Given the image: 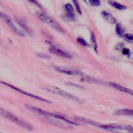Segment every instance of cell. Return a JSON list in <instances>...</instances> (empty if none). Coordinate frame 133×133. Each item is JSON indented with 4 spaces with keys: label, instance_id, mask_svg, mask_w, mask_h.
Instances as JSON below:
<instances>
[{
    "label": "cell",
    "instance_id": "cell-21",
    "mask_svg": "<svg viewBox=\"0 0 133 133\" xmlns=\"http://www.w3.org/2000/svg\"><path fill=\"white\" fill-rule=\"evenodd\" d=\"M39 57H40V58H49L50 57H49V56L47 55H45V54H43V53H38V54L37 55Z\"/></svg>",
    "mask_w": 133,
    "mask_h": 133
},
{
    "label": "cell",
    "instance_id": "cell-19",
    "mask_svg": "<svg viewBox=\"0 0 133 133\" xmlns=\"http://www.w3.org/2000/svg\"><path fill=\"white\" fill-rule=\"evenodd\" d=\"M73 3H74V5H75V8H76L77 11L79 13V14H82L81 9L80 6H79V3H78V1H73Z\"/></svg>",
    "mask_w": 133,
    "mask_h": 133
},
{
    "label": "cell",
    "instance_id": "cell-18",
    "mask_svg": "<svg viewBox=\"0 0 133 133\" xmlns=\"http://www.w3.org/2000/svg\"><path fill=\"white\" fill-rule=\"evenodd\" d=\"M77 40V42L79 43V44H81V45H83V46H85V47L89 46V44H88V42H87L84 39L82 38H78Z\"/></svg>",
    "mask_w": 133,
    "mask_h": 133
},
{
    "label": "cell",
    "instance_id": "cell-14",
    "mask_svg": "<svg viewBox=\"0 0 133 133\" xmlns=\"http://www.w3.org/2000/svg\"><path fill=\"white\" fill-rule=\"evenodd\" d=\"M91 43H92V47H93L94 49L95 50V51L96 52V53H97V43L96 42V36H95L94 33V32H92L91 33Z\"/></svg>",
    "mask_w": 133,
    "mask_h": 133
},
{
    "label": "cell",
    "instance_id": "cell-3",
    "mask_svg": "<svg viewBox=\"0 0 133 133\" xmlns=\"http://www.w3.org/2000/svg\"><path fill=\"white\" fill-rule=\"evenodd\" d=\"M42 88L43 89L45 90L48 92H50L51 93L56 94L59 95V96H62V97H65L66 99H68L72 100V101H76V102L78 103L82 102L80 100V99L77 97L76 96H74L72 94H70L68 93V92H65V91L62 90L60 89V88H57V87H53V86H47V87H44Z\"/></svg>",
    "mask_w": 133,
    "mask_h": 133
},
{
    "label": "cell",
    "instance_id": "cell-17",
    "mask_svg": "<svg viewBox=\"0 0 133 133\" xmlns=\"http://www.w3.org/2000/svg\"><path fill=\"white\" fill-rule=\"evenodd\" d=\"M123 38L128 42L133 43V35L131 34H125Z\"/></svg>",
    "mask_w": 133,
    "mask_h": 133
},
{
    "label": "cell",
    "instance_id": "cell-13",
    "mask_svg": "<svg viewBox=\"0 0 133 133\" xmlns=\"http://www.w3.org/2000/svg\"><path fill=\"white\" fill-rule=\"evenodd\" d=\"M115 114L117 115H125L133 116V110L131 109H119L115 112Z\"/></svg>",
    "mask_w": 133,
    "mask_h": 133
},
{
    "label": "cell",
    "instance_id": "cell-8",
    "mask_svg": "<svg viewBox=\"0 0 133 133\" xmlns=\"http://www.w3.org/2000/svg\"><path fill=\"white\" fill-rule=\"evenodd\" d=\"M56 70L61 74L69 75H83V73L77 70L72 68H56Z\"/></svg>",
    "mask_w": 133,
    "mask_h": 133
},
{
    "label": "cell",
    "instance_id": "cell-2",
    "mask_svg": "<svg viewBox=\"0 0 133 133\" xmlns=\"http://www.w3.org/2000/svg\"><path fill=\"white\" fill-rule=\"evenodd\" d=\"M1 114L3 116L5 117L6 118L9 119V120L12 122L13 123H14L15 124L18 125L19 127H22L23 128L25 129L29 130V131H32L33 129L32 126L30 124H29L27 122H24V121L22 120L19 118H18V117H16V116H14V114H12V113L6 111L5 109H1Z\"/></svg>",
    "mask_w": 133,
    "mask_h": 133
},
{
    "label": "cell",
    "instance_id": "cell-10",
    "mask_svg": "<svg viewBox=\"0 0 133 133\" xmlns=\"http://www.w3.org/2000/svg\"><path fill=\"white\" fill-rule=\"evenodd\" d=\"M81 81L87 82V83H93V84H104L105 83L103 82L102 81L99 80V79H97V78L92 77L90 76H83V77L81 79Z\"/></svg>",
    "mask_w": 133,
    "mask_h": 133
},
{
    "label": "cell",
    "instance_id": "cell-6",
    "mask_svg": "<svg viewBox=\"0 0 133 133\" xmlns=\"http://www.w3.org/2000/svg\"><path fill=\"white\" fill-rule=\"evenodd\" d=\"M47 42L48 41H46V42ZM48 43L51 45L50 48H49V51H50L51 53H53V54L55 55H57L58 56H60V57H64V58H71V57H71V55L70 54V53L65 51L62 50V49H60V48H58V47H56L55 45H53L51 42H48Z\"/></svg>",
    "mask_w": 133,
    "mask_h": 133
},
{
    "label": "cell",
    "instance_id": "cell-16",
    "mask_svg": "<svg viewBox=\"0 0 133 133\" xmlns=\"http://www.w3.org/2000/svg\"><path fill=\"white\" fill-rule=\"evenodd\" d=\"M116 31L117 34H118L119 36H123L125 35L124 32H125V29L123 28V26L121 25H117L116 28Z\"/></svg>",
    "mask_w": 133,
    "mask_h": 133
},
{
    "label": "cell",
    "instance_id": "cell-5",
    "mask_svg": "<svg viewBox=\"0 0 133 133\" xmlns=\"http://www.w3.org/2000/svg\"><path fill=\"white\" fill-rule=\"evenodd\" d=\"M0 16H1V19L3 20V22H5L6 25H7L8 27H9V28L12 30V31H14L15 33L20 35V36H24V33H23V32H22L20 29H18V27H17L14 24V23H13L12 21L11 20V19H10V18H9V17L6 14H4L3 12H0Z\"/></svg>",
    "mask_w": 133,
    "mask_h": 133
},
{
    "label": "cell",
    "instance_id": "cell-4",
    "mask_svg": "<svg viewBox=\"0 0 133 133\" xmlns=\"http://www.w3.org/2000/svg\"><path fill=\"white\" fill-rule=\"evenodd\" d=\"M36 16L42 22L50 25L51 27L54 28L55 29H56L58 32H64V29L61 27V25L58 22H57L55 20L51 18L50 17L48 16L45 14H44V13L40 12H36Z\"/></svg>",
    "mask_w": 133,
    "mask_h": 133
},
{
    "label": "cell",
    "instance_id": "cell-20",
    "mask_svg": "<svg viewBox=\"0 0 133 133\" xmlns=\"http://www.w3.org/2000/svg\"><path fill=\"white\" fill-rule=\"evenodd\" d=\"M90 3L93 6H99L100 5V1H97V0H92V1H89Z\"/></svg>",
    "mask_w": 133,
    "mask_h": 133
},
{
    "label": "cell",
    "instance_id": "cell-22",
    "mask_svg": "<svg viewBox=\"0 0 133 133\" xmlns=\"http://www.w3.org/2000/svg\"><path fill=\"white\" fill-rule=\"evenodd\" d=\"M129 49H123V54H125V55H128L129 53Z\"/></svg>",
    "mask_w": 133,
    "mask_h": 133
},
{
    "label": "cell",
    "instance_id": "cell-1",
    "mask_svg": "<svg viewBox=\"0 0 133 133\" xmlns=\"http://www.w3.org/2000/svg\"><path fill=\"white\" fill-rule=\"evenodd\" d=\"M27 107L28 108V109H29L31 110H32V111L38 113V114H40V115L44 116L51 117V118H55V119H58V120L63 121V122H66V123H68V124L75 125H77V123H75V122H73V121H71V119H67V118H65V117L59 115V114H52V113L48 112L45 111V110H43L42 109H38V108H36V107H34L27 106Z\"/></svg>",
    "mask_w": 133,
    "mask_h": 133
},
{
    "label": "cell",
    "instance_id": "cell-9",
    "mask_svg": "<svg viewBox=\"0 0 133 133\" xmlns=\"http://www.w3.org/2000/svg\"><path fill=\"white\" fill-rule=\"evenodd\" d=\"M112 87L114 88L115 89L118 90H119L120 92H124V93H127L128 94L131 95V96H133V90H131L130 88H126V87H123V86L120 85V84H118L116 83H112V82H110V83H109Z\"/></svg>",
    "mask_w": 133,
    "mask_h": 133
},
{
    "label": "cell",
    "instance_id": "cell-15",
    "mask_svg": "<svg viewBox=\"0 0 133 133\" xmlns=\"http://www.w3.org/2000/svg\"><path fill=\"white\" fill-rule=\"evenodd\" d=\"M109 3H110L112 6L115 7L116 9H118V10H123V9H126L125 6L122 5V4L118 3L117 2H114V1H109Z\"/></svg>",
    "mask_w": 133,
    "mask_h": 133
},
{
    "label": "cell",
    "instance_id": "cell-11",
    "mask_svg": "<svg viewBox=\"0 0 133 133\" xmlns=\"http://www.w3.org/2000/svg\"><path fill=\"white\" fill-rule=\"evenodd\" d=\"M101 15H102V16L103 17L107 22H109V23H114L116 22V19L114 18V17L111 14L108 12L103 11L102 12H101Z\"/></svg>",
    "mask_w": 133,
    "mask_h": 133
},
{
    "label": "cell",
    "instance_id": "cell-7",
    "mask_svg": "<svg viewBox=\"0 0 133 133\" xmlns=\"http://www.w3.org/2000/svg\"><path fill=\"white\" fill-rule=\"evenodd\" d=\"M2 83H3V84H5V85H6V86H8V87H10V88H12V89H14V90H15L18 91V92H20V93H21V94H23V95H25V96H29V97H32V98L36 99H37V100H39V101H43V102L48 103H51L50 101H48V100H47V99H45L42 98V97H39V96H36V95H35V94H30V93H29V92H25V91L22 90H20V89H19V88H16V87H14V86H12V85H10V84H8V83H3V82H2Z\"/></svg>",
    "mask_w": 133,
    "mask_h": 133
},
{
    "label": "cell",
    "instance_id": "cell-23",
    "mask_svg": "<svg viewBox=\"0 0 133 133\" xmlns=\"http://www.w3.org/2000/svg\"><path fill=\"white\" fill-rule=\"evenodd\" d=\"M130 133H133V131H132V132H130Z\"/></svg>",
    "mask_w": 133,
    "mask_h": 133
},
{
    "label": "cell",
    "instance_id": "cell-12",
    "mask_svg": "<svg viewBox=\"0 0 133 133\" xmlns=\"http://www.w3.org/2000/svg\"><path fill=\"white\" fill-rule=\"evenodd\" d=\"M65 9L67 12L68 16L70 17L71 19H74V17H75V14H74V9L73 5L70 3L66 4L65 5Z\"/></svg>",
    "mask_w": 133,
    "mask_h": 133
}]
</instances>
